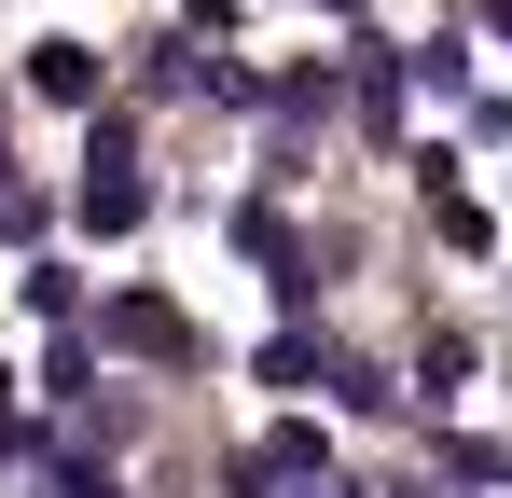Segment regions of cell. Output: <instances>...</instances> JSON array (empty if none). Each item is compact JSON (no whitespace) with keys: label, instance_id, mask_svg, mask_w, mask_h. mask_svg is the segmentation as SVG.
<instances>
[{"label":"cell","instance_id":"8992f818","mask_svg":"<svg viewBox=\"0 0 512 498\" xmlns=\"http://www.w3.org/2000/svg\"><path fill=\"white\" fill-rule=\"evenodd\" d=\"M14 443H28V402H14V374H0V457H14Z\"/></svg>","mask_w":512,"mask_h":498},{"label":"cell","instance_id":"5b68a950","mask_svg":"<svg viewBox=\"0 0 512 498\" xmlns=\"http://www.w3.org/2000/svg\"><path fill=\"white\" fill-rule=\"evenodd\" d=\"M28 305H42V319L70 332V319H84V277H70V263H28Z\"/></svg>","mask_w":512,"mask_h":498},{"label":"cell","instance_id":"277c9868","mask_svg":"<svg viewBox=\"0 0 512 498\" xmlns=\"http://www.w3.org/2000/svg\"><path fill=\"white\" fill-rule=\"evenodd\" d=\"M319 374H333L319 332H277V346H263V388H319Z\"/></svg>","mask_w":512,"mask_h":498},{"label":"cell","instance_id":"3957f363","mask_svg":"<svg viewBox=\"0 0 512 498\" xmlns=\"http://www.w3.org/2000/svg\"><path fill=\"white\" fill-rule=\"evenodd\" d=\"M28 97H56V111H97V42H28Z\"/></svg>","mask_w":512,"mask_h":498},{"label":"cell","instance_id":"7a4b0ae2","mask_svg":"<svg viewBox=\"0 0 512 498\" xmlns=\"http://www.w3.org/2000/svg\"><path fill=\"white\" fill-rule=\"evenodd\" d=\"M97 332H111L125 360H153V374H180V360H194V319H180L167 291H125V305H111V319H97Z\"/></svg>","mask_w":512,"mask_h":498},{"label":"cell","instance_id":"6da1fadb","mask_svg":"<svg viewBox=\"0 0 512 498\" xmlns=\"http://www.w3.org/2000/svg\"><path fill=\"white\" fill-rule=\"evenodd\" d=\"M70 208H84V236H139V222H153L139 153H84V194H70Z\"/></svg>","mask_w":512,"mask_h":498}]
</instances>
